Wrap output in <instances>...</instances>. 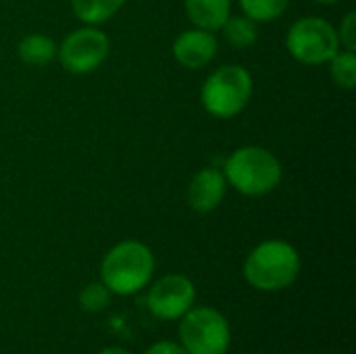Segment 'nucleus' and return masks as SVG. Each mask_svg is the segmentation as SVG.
<instances>
[{
  "label": "nucleus",
  "instance_id": "nucleus-1",
  "mask_svg": "<svg viewBox=\"0 0 356 354\" xmlns=\"http://www.w3.org/2000/svg\"><path fill=\"white\" fill-rule=\"evenodd\" d=\"M154 252L140 240L115 244L100 263V282L113 296H134L150 286L154 277Z\"/></svg>",
  "mask_w": 356,
  "mask_h": 354
},
{
  "label": "nucleus",
  "instance_id": "nucleus-2",
  "mask_svg": "<svg viewBox=\"0 0 356 354\" xmlns=\"http://www.w3.org/2000/svg\"><path fill=\"white\" fill-rule=\"evenodd\" d=\"M302 269L298 250L286 240H265L257 244L242 267L244 280L259 292H280L290 288Z\"/></svg>",
  "mask_w": 356,
  "mask_h": 354
},
{
  "label": "nucleus",
  "instance_id": "nucleus-3",
  "mask_svg": "<svg viewBox=\"0 0 356 354\" xmlns=\"http://www.w3.org/2000/svg\"><path fill=\"white\" fill-rule=\"evenodd\" d=\"M223 175L236 192L265 196L282 184V163L263 146H242L227 156Z\"/></svg>",
  "mask_w": 356,
  "mask_h": 354
},
{
  "label": "nucleus",
  "instance_id": "nucleus-4",
  "mask_svg": "<svg viewBox=\"0 0 356 354\" xmlns=\"http://www.w3.org/2000/svg\"><path fill=\"white\" fill-rule=\"evenodd\" d=\"M252 92L254 83L246 67L223 65L204 79L200 102L209 115L217 119H232L248 106Z\"/></svg>",
  "mask_w": 356,
  "mask_h": 354
},
{
  "label": "nucleus",
  "instance_id": "nucleus-5",
  "mask_svg": "<svg viewBox=\"0 0 356 354\" xmlns=\"http://www.w3.org/2000/svg\"><path fill=\"white\" fill-rule=\"evenodd\" d=\"M179 344L188 354H227L232 328L215 307H192L179 319Z\"/></svg>",
  "mask_w": 356,
  "mask_h": 354
},
{
  "label": "nucleus",
  "instance_id": "nucleus-6",
  "mask_svg": "<svg viewBox=\"0 0 356 354\" xmlns=\"http://www.w3.org/2000/svg\"><path fill=\"white\" fill-rule=\"evenodd\" d=\"M286 48L302 65H323L340 50L338 29L323 17H300L286 33Z\"/></svg>",
  "mask_w": 356,
  "mask_h": 354
},
{
  "label": "nucleus",
  "instance_id": "nucleus-7",
  "mask_svg": "<svg viewBox=\"0 0 356 354\" xmlns=\"http://www.w3.org/2000/svg\"><path fill=\"white\" fill-rule=\"evenodd\" d=\"M108 52H111L108 35L96 25H86L65 35V40L56 50V56L67 73L88 75L108 58Z\"/></svg>",
  "mask_w": 356,
  "mask_h": 354
},
{
  "label": "nucleus",
  "instance_id": "nucleus-8",
  "mask_svg": "<svg viewBox=\"0 0 356 354\" xmlns=\"http://www.w3.org/2000/svg\"><path fill=\"white\" fill-rule=\"evenodd\" d=\"M196 305V286L184 273L159 277L146 294V307L161 321H179Z\"/></svg>",
  "mask_w": 356,
  "mask_h": 354
},
{
  "label": "nucleus",
  "instance_id": "nucleus-9",
  "mask_svg": "<svg viewBox=\"0 0 356 354\" xmlns=\"http://www.w3.org/2000/svg\"><path fill=\"white\" fill-rule=\"evenodd\" d=\"M219 50V40L215 31L192 27L181 31L173 42V56L186 69H202L207 67Z\"/></svg>",
  "mask_w": 356,
  "mask_h": 354
},
{
  "label": "nucleus",
  "instance_id": "nucleus-10",
  "mask_svg": "<svg viewBox=\"0 0 356 354\" xmlns=\"http://www.w3.org/2000/svg\"><path fill=\"white\" fill-rule=\"evenodd\" d=\"M225 192L227 179L223 171L217 167H204L192 177L188 186V204L196 213H211L223 202Z\"/></svg>",
  "mask_w": 356,
  "mask_h": 354
},
{
  "label": "nucleus",
  "instance_id": "nucleus-11",
  "mask_svg": "<svg viewBox=\"0 0 356 354\" xmlns=\"http://www.w3.org/2000/svg\"><path fill=\"white\" fill-rule=\"evenodd\" d=\"M184 8L194 27L219 31L232 15V0H184Z\"/></svg>",
  "mask_w": 356,
  "mask_h": 354
},
{
  "label": "nucleus",
  "instance_id": "nucleus-12",
  "mask_svg": "<svg viewBox=\"0 0 356 354\" xmlns=\"http://www.w3.org/2000/svg\"><path fill=\"white\" fill-rule=\"evenodd\" d=\"M56 42L46 33H29L17 46L19 58L33 67H44L52 63L56 58Z\"/></svg>",
  "mask_w": 356,
  "mask_h": 354
},
{
  "label": "nucleus",
  "instance_id": "nucleus-13",
  "mask_svg": "<svg viewBox=\"0 0 356 354\" xmlns=\"http://www.w3.org/2000/svg\"><path fill=\"white\" fill-rule=\"evenodd\" d=\"M123 4L125 0H71L73 15L86 25L106 23L123 8Z\"/></svg>",
  "mask_w": 356,
  "mask_h": 354
},
{
  "label": "nucleus",
  "instance_id": "nucleus-14",
  "mask_svg": "<svg viewBox=\"0 0 356 354\" xmlns=\"http://www.w3.org/2000/svg\"><path fill=\"white\" fill-rule=\"evenodd\" d=\"M221 31L234 48H248L259 40V23L246 15H229Z\"/></svg>",
  "mask_w": 356,
  "mask_h": 354
},
{
  "label": "nucleus",
  "instance_id": "nucleus-15",
  "mask_svg": "<svg viewBox=\"0 0 356 354\" xmlns=\"http://www.w3.org/2000/svg\"><path fill=\"white\" fill-rule=\"evenodd\" d=\"M290 0H240L242 15L254 23H271L288 10Z\"/></svg>",
  "mask_w": 356,
  "mask_h": 354
},
{
  "label": "nucleus",
  "instance_id": "nucleus-16",
  "mask_svg": "<svg viewBox=\"0 0 356 354\" xmlns=\"http://www.w3.org/2000/svg\"><path fill=\"white\" fill-rule=\"evenodd\" d=\"M330 73L338 88L355 90L356 86V52L353 50H338L330 61Z\"/></svg>",
  "mask_w": 356,
  "mask_h": 354
},
{
  "label": "nucleus",
  "instance_id": "nucleus-17",
  "mask_svg": "<svg viewBox=\"0 0 356 354\" xmlns=\"http://www.w3.org/2000/svg\"><path fill=\"white\" fill-rule=\"evenodd\" d=\"M111 300H113V292L102 282L88 284L79 292V307L86 313H102L111 305Z\"/></svg>",
  "mask_w": 356,
  "mask_h": 354
},
{
  "label": "nucleus",
  "instance_id": "nucleus-18",
  "mask_svg": "<svg viewBox=\"0 0 356 354\" xmlns=\"http://www.w3.org/2000/svg\"><path fill=\"white\" fill-rule=\"evenodd\" d=\"M338 38H340V46H344V50H353V52H356V13L355 10L346 13V17L342 19L340 27H338Z\"/></svg>",
  "mask_w": 356,
  "mask_h": 354
},
{
  "label": "nucleus",
  "instance_id": "nucleus-19",
  "mask_svg": "<svg viewBox=\"0 0 356 354\" xmlns=\"http://www.w3.org/2000/svg\"><path fill=\"white\" fill-rule=\"evenodd\" d=\"M144 354H188V353H186V351L181 348V344H177V342L161 340V342H156V344L148 346Z\"/></svg>",
  "mask_w": 356,
  "mask_h": 354
},
{
  "label": "nucleus",
  "instance_id": "nucleus-20",
  "mask_svg": "<svg viewBox=\"0 0 356 354\" xmlns=\"http://www.w3.org/2000/svg\"><path fill=\"white\" fill-rule=\"evenodd\" d=\"M98 354H131L127 348H121V346H106L102 348Z\"/></svg>",
  "mask_w": 356,
  "mask_h": 354
},
{
  "label": "nucleus",
  "instance_id": "nucleus-21",
  "mask_svg": "<svg viewBox=\"0 0 356 354\" xmlns=\"http://www.w3.org/2000/svg\"><path fill=\"white\" fill-rule=\"evenodd\" d=\"M315 2H319V4H336L340 0H315Z\"/></svg>",
  "mask_w": 356,
  "mask_h": 354
}]
</instances>
